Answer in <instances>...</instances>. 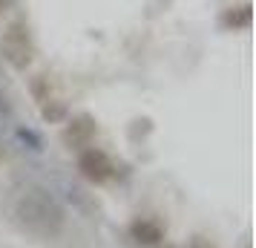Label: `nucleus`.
I'll return each instance as SVG.
<instances>
[{"label": "nucleus", "instance_id": "nucleus-9", "mask_svg": "<svg viewBox=\"0 0 256 248\" xmlns=\"http://www.w3.org/2000/svg\"><path fill=\"white\" fill-rule=\"evenodd\" d=\"M12 6H14V0H0V18L12 12Z\"/></svg>", "mask_w": 256, "mask_h": 248}, {"label": "nucleus", "instance_id": "nucleus-4", "mask_svg": "<svg viewBox=\"0 0 256 248\" xmlns=\"http://www.w3.org/2000/svg\"><path fill=\"white\" fill-rule=\"evenodd\" d=\"M78 170H81L84 179H90L95 185H104V182H110V179L116 176L112 159L104 150H98V147H86V150L78 153Z\"/></svg>", "mask_w": 256, "mask_h": 248}, {"label": "nucleus", "instance_id": "nucleus-10", "mask_svg": "<svg viewBox=\"0 0 256 248\" xmlns=\"http://www.w3.org/2000/svg\"><path fill=\"white\" fill-rule=\"evenodd\" d=\"M156 248H178V245H170V242H164V245H156Z\"/></svg>", "mask_w": 256, "mask_h": 248}, {"label": "nucleus", "instance_id": "nucleus-2", "mask_svg": "<svg viewBox=\"0 0 256 248\" xmlns=\"http://www.w3.org/2000/svg\"><path fill=\"white\" fill-rule=\"evenodd\" d=\"M0 52H3V58L9 61V67H14V70L24 72L32 67V61H35V41H32L29 26L24 21H12V24L3 26Z\"/></svg>", "mask_w": 256, "mask_h": 248}, {"label": "nucleus", "instance_id": "nucleus-7", "mask_svg": "<svg viewBox=\"0 0 256 248\" xmlns=\"http://www.w3.org/2000/svg\"><path fill=\"white\" fill-rule=\"evenodd\" d=\"M222 26L224 29H248L250 26V3H242V6H230L222 12Z\"/></svg>", "mask_w": 256, "mask_h": 248}, {"label": "nucleus", "instance_id": "nucleus-1", "mask_svg": "<svg viewBox=\"0 0 256 248\" xmlns=\"http://www.w3.org/2000/svg\"><path fill=\"white\" fill-rule=\"evenodd\" d=\"M12 219L24 234L35 239H58L66 228L64 205L40 185H29L18 193L12 205Z\"/></svg>", "mask_w": 256, "mask_h": 248}, {"label": "nucleus", "instance_id": "nucleus-5", "mask_svg": "<svg viewBox=\"0 0 256 248\" xmlns=\"http://www.w3.org/2000/svg\"><path fill=\"white\" fill-rule=\"evenodd\" d=\"M95 136H98V124H95V118L90 113H78V116L70 118V124L64 127L60 133V139L64 144L70 147V150H86V147H92Z\"/></svg>", "mask_w": 256, "mask_h": 248}, {"label": "nucleus", "instance_id": "nucleus-3", "mask_svg": "<svg viewBox=\"0 0 256 248\" xmlns=\"http://www.w3.org/2000/svg\"><path fill=\"white\" fill-rule=\"evenodd\" d=\"M29 93L35 98V104H38V110H40L44 121H52V124H55V121H60V118L66 116V104H64V98L55 93V87H52V81H49L46 75H35L32 84H29Z\"/></svg>", "mask_w": 256, "mask_h": 248}, {"label": "nucleus", "instance_id": "nucleus-8", "mask_svg": "<svg viewBox=\"0 0 256 248\" xmlns=\"http://www.w3.org/2000/svg\"><path fill=\"white\" fill-rule=\"evenodd\" d=\"M6 121H9V104H6V98L0 95V133L6 127Z\"/></svg>", "mask_w": 256, "mask_h": 248}, {"label": "nucleus", "instance_id": "nucleus-6", "mask_svg": "<svg viewBox=\"0 0 256 248\" xmlns=\"http://www.w3.org/2000/svg\"><path fill=\"white\" fill-rule=\"evenodd\" d=\"M130 236L138 245H162L164 242V228L156 219H136L130 225Z\"/></svg>", "mask_w": 256, "mask_h": 248}]
</instances>
